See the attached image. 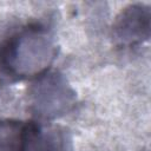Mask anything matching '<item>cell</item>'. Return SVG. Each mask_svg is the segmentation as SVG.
Returning a JSON list of instances; mask_svg holds the SVG:
<instances>
[{
	"instance_id": "obj_1",
	"label": "cell",
	"mask_w": 151,
	"mask_h": 151,
	"mask_svg": "<svg viewBox=\"0 0 151 151\" xmlns=\"http://www.w3.org/2000/svg\"><path fill=\"white\" fill-rule=\"evenodd\" d=\"M57 57L53 38L41 26L19 29L0 46V66L11 77L35 79L50 71Z\"/></svg>"
},
{
	"instance_id": "obj_2",
	"label": "cell",
	"mask_w": 151,
	"mask_h": 151,
	"mask_svg": "<svg viewBox=\"0 0 151 151\" xmlns=\"http://www.w3.org/2000/svg\"><path fill=\"white\" fill-rule=\"evenodd\" d=\"M31 111L42 120L68 113L76 105V92L67 79L57 71H48L34 79L29 88Z\"/></svg>"
},
{
	"instance_id": "obj_3",
	"label": "cell",
	"mask_w": 151,
	"mask_h": 151,
	"mask_svg": "<svg viewBox=\"0 0 151 151\" xmlns=\"http://www.w3.org/2000/svg\"><path fill=\"white\" fill-rule=\"evenodd\" d=\"M151 29V11L149 5L131 4L117 15L112 35L120 47H134L147 41Z\"/></svg>"
},
{
	"instance_id": "obj_4",
	"label": "cell",
	"mask_w": 151,
	"mask_h": 151,
	"mask_svg": "<svg viewBox=\"0 0 151 151\" xmlns=\"http://www.w3.org/2000/svg\"><path fill=\"white\" fill-rule=\"evenodd\" d=\"M19 151H66V138L59 126L25 122Z\"/></svg>"
},
{
	"instance_id": "obj_5",
	"label": "cell",
	"mask_w": 151,
	"mask_h": 151,
	"mask_svg": "<svg viewBox=\"0 0 151 151\" xmlns=\"http://www.w3.org/2000/svg\"><path fill=\"white\" fill-rule=\"evenodd\" d=\"M25 122L0 119V151H19Z\"/></svg>"
}]
</instances>
